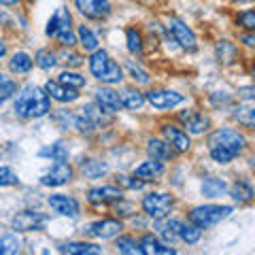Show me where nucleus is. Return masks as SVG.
I'll list each match as a JSON object with an SVG mask.
<instances>
[{
	"label": "nucleus",
	"mask_w": 255,
	"mask_h": 255,
	"mask_svg": "<svg viewBox=\"0 0 255 255\" xmlns=\"http://www.w3.org/2000/svg\"><path fill=\"white\" fill-rule=\"evenodd\" d=\"M51 122L60 128V130H75L77 126V111H68V109H58L51 111Z\"/></svg>",
	"instance_id": "nucleus-38"
},
{
	"label": "nucleus",
	"mask_w": 255,
	"mask_h": 255,
	"mask_svg": "<svg viewBox=\"0 0 255 255\" xmlns=\"http://www.w3.org/2000/svg\"><path fill=\"white\" fill-rule=\"evenodd\" d=\"M124 70H126V77H130L132 83L138 85V87H147V85H151V81H153V77H151L149 70L134 58H128L124 62Z\"/></svg>",
	"instance_id": "nucleus-29"
},
{
	"label": "nucleus",
	"mask_w": 255,
	"mask_h": 255,
	"mask_svg": "<svg viewBox=\"0 0 255 255\" xmlns=\"http://www.w3.org/2000/svg\"><path fill=\"white\" fill-rule=\"evenodd\" d=\"M232 2H234V4H253L255 0H232Z\"/></svg>",
	"instance_id": "nucleus-52"
},
{
	"label": "nucleus",
	"mask_w": 255,
	"mask_h": 255,
	"mask_svg": "<svg viewBox=\"0 0 255 255\" xmlns=\"http://www.w3.org/2000/svg\"><path fill=\"white\" fill-rule=\"evenodd\" d=\"M87 70L100 85H122L126 79L124 66L102 47L87 55Z\"/></svg>",
	"instance_id": "nucleus-3"
},
{
	"label": "nucleus",
	"mask_w": 255,
	"mask_h": 255,
	"mask_svg": "<svg viewBox=\"0 0 255 255\" xmlns=\"http://www.w3.org/2000/svg\"><path fill=\"white\" fill-rule=\"evenodd\" d=\"M140 2H149V0H140Z\"/></svg>",
	"instance_id": "nucleus-54"
},
{
	"label": "nucleus",
	"mask_w": 255,
	"mask_h": 255,
	"mask_svg": "<svg viewBox=\"0 0 255 255\" xmlns=\"http://www.w3.org/2000/svg\"><path fill=\"white\" fill-rule=\"evenodd\" d=\"M21 251V238L15 234H4L0 236V255H13Z\"/></svg>",
	"instance_id": "nucleus-42"
},
{
	"label": "nucleus",
	"mask_w": 255,
	"mask_h": 255,
	"mask_svg": "<svg viewBox=\"0 0 255 255\" xmlns=\"http://www.w3.org/2000/svg\"><path fill=\"white\" fill-rule=\"evenodd\" d=\"M0 162H2V155H0Z\"/></svg>",
	"instance_id": "nucleus-56"
},
{
	"label": "nucleus",
	"mask_w": 255,
	"mask_h": 255,
	"mask_svg": "<svg viewBox=\"0 0 255 255\" xmlns=\"http://www.w3.org/2000/svg\"><path fill=\"white\" fill-rule=\"evenodd\" d=\"M215 60H217L221 66L232 68L236 64L243 62V47L238 45V41H230V38H221V41L215 43Z\"/></svg>",
	"instance_id": "nucleus-19"
},
{
	"label": "nucleus",
	"mask_w": 255,
	"mask_h": 255,
	"mask_svg": "<svg viewBox=\"0 0 255 255\" xmlns=\"http://www.w3.org/2000/svg\"><path fill=\"white\" fill-rule=\"evenodd\" d=\"M236 206L234 204H221V202H206L191 206L187 211V219L194 221L196 226H200L202 230H211L215 226H219L221 221L230 219L234 215Z\"/></svg>",
	"instance_id": "nucleus-5"
},
{
	"label": "nucleus",
	"mask_w": 255,
	"mask_h": 255,
	"mask_svg": "<svg viewBox=\"0 0 255 255\" xmlns=\"http://www.w3.org/2000/svg\"><path fill=\"white\" fill-rule=\"evenodd\" d=\"M55 79H58L60 83H64V85H68V87H75V90H79V92H81L83 87H87V77H83L75 68H64Z\"/></svg>",
	"instance_id": "nucleus-39"
},
{
	"label": "nucleus",
	"mask_w": 255,
	"mask_h": 255,
	"mask_svg": "<svg viewBox=\"0 0 255 255\" xmlns=\"http://www.w3.org/2000/svg\"><path fill=\"white\" fill-rule=\"evenodd\" d=\"M177 122L185 128L191 136H206L213 130V119L200 109H185L177 113Z\"/></svg>",
	"instance_id": "nucleus-9"
},
{
	"label": "nucleus",
	"mask_w": 255,
	"mask_h": 255,
	"mask_svg": "<svg viewBox=\"0 0 255 255\" xmlns=\"http://www.w3.org/2000/svg\"><path fill=\"white\" fill-rule=\"evenodd\" d=\"M232 119H234V124L238 128L249 130V132H255V105H243V102L234 105Z\"/></svg>",
	"instance_id": "nucleus-30"
},
{
	"label": "nucleus",
	"mask_w": 255,
	"mask_h": 255,
	"mask_svg": "<svg viewBox=\"0 0 255 255\" xmlns=\"http://www.w3.org/2000/svg\"><path fill=\"white\" fill-rule=\"evenodd\" d=\"M145 153H147V157H153L157 162H164V164L172 162V159L179 155L164 136H149L145 140Z\"/></svg>",
	"instance_id": "nucleus-21"
},
{
	"label": "nucleus",
	"mask_w": 255,
	"mask_h": 255,
	"mask_svg": "<svg viewBox=\"0 0 255 255\" xmlns=\"http://www.w3.org/2000/svg\"><path fill=\"white\" fill-rule=\"evenodd\" d=\"M77 38H79V45H81V49L83 53H94L96 49H100V38L98 34L90 28V26H85V23H79L77 26Z\"/></svg>",
	"instance_id": "nucleus-33"
},
{
	"label": "nucleus",
	"mask_w": 255,
	"mask_h": 255,
	"mask_svg": "<svg viewBox=\"0 0 255 255\" xmlns=\"http://www.w3.org/2000/svg\"><path fill=\"white\" fill-rule=\"evenodd\" d=\"M45 34L53 38L60 47H75L79 45L77 38V28L73 23V13H70L66 6H60L51 13V17L47 19L45 26Z\"/></svg>",
	"instance_id": "nucleus-4"
},
{
	"label": "nucleus",
	"mask_w": 255,
	"mask_h": 255,
	"mask_svg": "<svg viewBox=\"0 0 255 255\" xmlns=\"http://www.w3.org/2000/svg\"><path fill=\"white\" fill-rule=\"evenodd\" d=\"M145 96H147V105H151L155 111H172L187 100L185 94L170 90V87H151L149 92H145Z\"/></svg>",
	"instance_id": "nucleus-10"
},
{
	"label": "nucleus",
	"mask_w": 255,
	"mask_h": 255,
	"mask_svg": "<svg viewBox=\"0 0 255 255\" xmlns=\"http://www.w3.org/2000/svg\"><path fill=\"white\" fill-rule=\"evenodd\" d=\"M126 230L124 219L119 217H102L83 226V234L96 238V241H115V238Z\"/></svg>",
	"instance_id": "nucleus-8"
},
{
	"label": "nucleus",
	"mask_w": 255,
	"mask_h": 255,
	"mask_svg": "<svg viewBox=\"0 0 255 255\" xmlns=\"http://www.w3.org/2000/svg\"><path fill=\"white\" fill-rule=\"evenodd\" d=\"M174 204H177V198L168 194V191H147V194L140 198V211L145 213L151 221L168 217L174 211Z\"/></svg>",
	"instance_id": "nucleus-6"
},
{
	"label": "nucleus",
	"mask_w": 255,
	"mask_h": 255,
	"mask_svg": "<svg viewBox=\"0 0 255 255\" xmlns=\"http://www.w3.org/2000/svg\"><path fill=\"white\" fill-rule=\"evenodd\" d=\"M166 28H168L172 41L177 43L185 53H196L198 51V47H200L198 45V34L183 17L170 15V17L166 19Z\"/></svg>",
	"instance_id": "nucleus-7"
},
{
	"label": "nucleus",
	"mask_w": 255,
	"mask_h": 255,
	"mask_svg": "<svg viewBox=\"0 0 255 255\" xmlns=\"http://www.w3.org/2000/svg\"><path fill=\"white\" fill-rule=\"evenodd\" d=\"M113 213H115V217L126 219V217H132V215L136 213V206H134L132 200H126V198H122V200H117L113 204Z\"/></svg>",
	"instance_id": "nucleus-45"
},
{
	"label": "nucleus",
	"mask_w": 255,
	"mask_h": 255,
	"mask_svg": "<svg viewBox=\"0 0 255 255\" xmlns=\"http://www.w3.org/2000/svg\"><path fill=\"white\" fill-rule=\"evenodd\" d=\"M159 134H162V136L170 142L172 149L177 151L179 155L189 153V151H191V134L181 124L164 122L162 126H159Z\"/></svg>",
	"instance_id": "nucleus-14"
},
{
	"label": "nucleus",
	"mask_w": 255,
	"mask_h": 255,
	"mask_svg": "<svg viewBox=\"0 0 255 255\" xmlns=\"http://www.w3.org/2000/svg\"><path fill=\"white\" fill-rule=\"evenodd\" d=\"M79 174L87 181H98V179H105L107 174L111 172L109 164L105 162L102 157H94V155H87V157H81L79 162Z\"/></svg>",
	"instance_id": "nucleus-22"
},
{
	"label": "nucleus",
	"mask_w": 255,
	"mask_h": 255,
	"mask_svg": "<svg viewBox=\"0 0 255 255\" xmlns=\"http://www.w3.org/2000/svg\"><path fill=\"white\" fill-rule=\"evenodd\" d=\"M43 87H45V92L49 94V98L53 102H58V105H73V102L81 98V92L75 90V87L60 83L58 79H47Z\"/></svg>",
	"instance_id": "nucleus-20"
},
{
	"label": "nucleus",
	"mask_w": 255,
	"mask_h": 255,
	"mask_svg": "<svg viewBox=\"0 0 255 255\" xmlns=\"http://www.w3.org/2000/svg\"><path fill=\"white\" fill-rule=\"evenodd\" d=\"M234 26L238 30H247V32H255V6L249 9H241L234 15Z\"/></svg>",
	"instance_id": "nucleus-40"
},
{
	"label": "nucleus",
	"mask_w": 255,
	"mask_h": 255,
	"mask_svg": "<svg viewBox=\"0 0 255 255\" xmlns=\"http://www.w3.org/2000/svg\"><path fill=\"white\" fill-rule=\"evenodd\" d=\"M94 102L98 105L105 113L109 115H117L124 111L122 98H119V90H115V85H100L94 92Z\"/></svg>",
	"instance_id": "nucleus-18"
},
{
	"label": "nucleus",
	"mask_w": 255,
	"mask_h": 255,
	"mask_svg": "<svg viewBox=\"0 0 255 255\" xmlns=\"http://www.w3.org/2000/svg\"><path fill=\"white\" fill-rule=\"evenodd\" d=\"M115 251L122 255H142L138 238L134 234H124V232L115 238Z\"/></svg>",
	"instance_id": "nucleus-36"
},
{
	"label": "nucleus",
	"mask_w": 255,
	"mask_h": 255,
	"mask_svg": "<svg viewBox=\"0 0 255 255\" xmlns=\"http://www.w3.org/2000/svg\"><path fill=\"white\" fill-rule=\"evenodd\" d=\"M58 253H64V255H100V253H105V249L96 243H90V241H68V243L58 245Z\"/></svg>",
	"instance_id": "nucleus-28"
},
{
	"label": "nucleus",
	"mask_w": 255,
	"mask_h": 255,
	"mask_svg": "<svg viewBox=\"0 0 255 255\" xmlns=\"http://www.w3.org/2000/svg\"><path fill=\"white\" fill-rule=\"evenodd\" d=\"M253 179H255V168H253Z\"/></svg>",
	"instance_id": "nucleus-55"
},
{
	"label": "nucleus",
	"mask_w": 255,
	"mask_h": 255,
	"mask_svg": "<svg viewBox=\"0 0 255 255\" xmlns=\"http://www.w3.org/2000/svg\"><path fill=\"white\" fill-rule=\"evenodd\" d=\"M228 196L234 206H249L255 202V183L251 177H236L230 183Z\"/></svg>",
	"instance_id": "nucleus-17"
},
{
	"label": "nucleus",
	"mask_w": 255,
	"mask_h": 255,
	"mask_svg": "<svg viewBox=\"0 0 255 255\" xmlns=\"http://www.w3.org/2000/svg\"><path fill=\"white\" fill-rule=\"evenodd\" d=\"M132 174L134 177H138L140 181H145V183H155L166 174V164L157 162V159H153V157H147L145 162L134 166Z\"/></svg>",
	"instance_id": "nucleus-25"
},
{
	"label": "nucleus",
	"mask_w": 255,
	"mask_h": 255,
	"mask_svg": "<svg viewBox=\"0 0 255 255\" xmlns=\"http://www.w3.org/2000/svg\"><path fill=\"white\" fill-rule=\"evenodd\" d=\"M4 55H6V43L0 38V58H4Z\"/></svg>",
	"instance_id": "nucleus-51"
},
{
	"label": "nucleus",
	"mask_w": 255,
	"mask_h": 255,
	"mask_svg": "<svg viewBox=\"0 0 255 255\" xmlns=\"http://www.w3.org/2000/svg\"><path fill=\"white\" fill-rule=\"evenodd\" d=\"M75 166L68 162H53L49 168H47L41 177H38V183L43 187H64L68 183L75 181Z\"/></svg>",
	"instance_id": "nucleus-12"
},
{
	"label": "nucleus",
	"mask_w": 255,
	"mask_h": 255,
	"mask_svg": "<svg viewBox=\"0 0 255 255\" xmlns=\"http://www.w3.org/2000/svg\"><path fill=\"white\" fill-rule=\"evenodd\" d=\"M0 4L2 6H17L19 0H0Z\"/></svg>",
	"instance_id": "nucleus-50"
},
{
	"label": "nucleus",
	"mask_w": 255,
	"mask_h": 255,
	"mask_svg": "<svg viewBox=\"0 0 255 255\" xmlns=\"http://www.w3.org/2000/svg\"><path fill=\"white\" fill-rule=\"evenodd\" d=\"M13 185H19V177L9 166H0V187H13Z\"/></svg>",
	"instance_id": "nucleus-46"
},
{
	"label": "nucleus",
	"mask_w": 255,
	"mask_h": 255,
	"mask_svg": "<svg viewBox=\"0 0 255 255\" xmlns=\"http://www.w3.org/2000/svg\"><path fill=\"white\" fill-rule=\"evenodd\" d=\"M124 198V189L117 185H94L85 191V200L90 206H96V209H102V206H113L117 200Z\"/></svg>",
	"instance_id": "nucleus-13"
},
{
	"label": "nucleus",
	"mask_w": 255,
	"mask_h": 255,
	"mask_svg": "<svg viewBox=\"0 0 255 255\" xmlns=\"http://www.w3.org/2000/svg\"><path fill=\"white\" fill-rule=\"evenodd\" d=\"M247 73H249V77L255 81V53H251V58L247 60Z\"/></svg>",
	"instance_id": "nucleus-49"
},
{
	"label": "nucleus",
	"mask_w": 255,
	"mask_h": 255,
	"mask_svg": "<svg viewBox=\"0 0 255 255\" xmlns=\"http://www.w3.org/2000/svg\"><path fill=\"white\" fill-rule=\"evenodd\" d=\"M115 183H117V185L122 187L124 191H126V189H130V191H140V189H145V185H147L145 181H140L138 177H134V174H117Z\"/></svg>",
	"instance_id": "nucleus-43"
},
{
	"label": "nucleus",
	"mask_w": 255,
	"mask_h": 255,
	"mask_svg": "<svg viewBox=\"0 0 255 255\" xmlns=\"http://www.w3.org/2000/svg\"><path fill=\"white\" fill-rule=\"evenodd\" d=\"M13 111L19 119H43L51 113V98L45 87L28 83L15 96Z\"/></svg>",
	"instance_id": "nucleus-2"
},
{
	"label": "nucleus",
	"mask_w": 255,
	"mask_h": 255,
	"mask_svg": "<svg viewBox=\"0 0 255 255\" xmlns=\"http://www.w3.org/2000/svg\"><path fill=\"white\" fill-rule=\"evenodd\" d=\"M49 223V215L41 213V211H19L13 215L11 219V228L17 234H28V232H41Z\"/></svg>",
	"instance_id": "nucleus-11"
},
{
	"label": "nucleus",
	"mask_w": 255,
	"mask_h": 255,
	"mask_svg": "<svg viewBox=\"0 0 255 255\" xmlns=\"http://www.w3.org/2000/svg\"><path fill=\"white\" fill-rule=\"evenodd\" d=\"M17 92H19V85H17V81H6L4 85H0V102H6L9 98H13V96H17Z\"/></svg>",
	"instance_id": "nucleus-48"
},
{
	"label": "nucleus",
	"mask_w": 255,
	"mask_h": 255,
	"mask_svg": "<svg viewBox=\"0 0 255 255\" xmlns=\"http://www.w3.org/2000/svg\"><path fill=\"white\" fill-rule=\"evenodd\" d=\"M234 94H236V102H243V105H255V81L247 83V85H238Z\"/></svg>",
	"instance_id": "nucleus-44"
},
{
	"label": "nucleus",
	"mask_w": 255,
	"mask_h": 255,
	"mask_svg": "<svg viewBox=\"0 0 255 255\" xmlns=\"http://www.w3.org/2000/svg\"><path fill=\"white\" fill-rule=\"evenodd\" d=\"M142 255H177L174 245L164 243L155 232H145L142 236H138Z\"/></svg>",
	"instance_id": "nucleus-24"
},
{
	"label": "nucleus",
	"mask_w": 255,
	"mask_h": 255,
	"mask_svg": "<svg viewBox=\"0 0 255 255\" xmlns=\"http://www.w3.org/2000/svg\"><path fill=\"white\" fill-rule=\"evenodd\" d=\"M47 206L60 217H68V219H79L81 217V202L75 196L68 194H51L47 196Z\"/></svg>",
	"instance_id": "nucleus-16"
},
{
	"label": "nucleus",
	"mask_w": 255,
	"mask_h": 255,
	"mask_svg": "<svg viewBox=\"0 0 255 255\" xmlns=\"http://www.w3.org/2000/svg\"><path fill=\"white\" fill-rule=\"evenodd\" d=\"M238 45L243 47V49L255 53V32H247V30H238Z\"/></svg>",
	"instance_id": "nucleus-47"
},
{
	"label": "nucleus",
	"mask_w": 255,
	"mask_h": 255,
	"mask_svg": "<svg viewBox=\"0 0 255 255\" xmlns=\"http://www.w3.org/2000/svg\"><path fill=\"white\" fill-rule=\"evenodd\" d=\"M251 147V140L243 128L219 126L206 134V151L217 166H230L245 155Z\"/></svg>",
	"instance_id": "nucleus-1"
},
{
	"label": "nucleus",
	"mask_w": 255,
	"mask_h": 255,
	"mask_svg": "<svg viewBox=\"0 0 255 255\" xmlns=\"http://www.w3.org/2000/svg\"><path fill=\"white\" fill-rule=\"evenodd\" d=\"M32 66H34V55L28 51H15L9 60V70L13 75H28Z\"/></svg>",
	"instance_id": "nucleus-34"
},
{
	"label": "nucleus",
	"mask_w": 255,
	"mask_h": 255,
	"mask_svg": "<svg viewBox=\"0 0 255 255\" xmlns=\"http://www.w3.org/2000/svg\"><path fill=\"white\" fill-rule=\"evenodd\" d=\"M119 98H122V105L126 111H132V113H138V111L145 109L147 105V96L145 92L138 90V85H126L119 87Z\"/></svg>",
	"instance_id": "nucleus-26"
},
{
	"label": "nucleus",
	"mask_w": 255,
	"mask_h": 255,
	"mask_svg": "<svg viewBox=\"0 0 255 255\" xmlns=\"http://www.w3.org/2000/svg\"><path fill=\"white\" fill-rule=\"evenodd\" d=\"M38 157L51 159V162H68L70 149L64 140H55L51 145H45L43 149H38Z\"/></svg>",
	"instance_id": "nucleus-32"
},
{
	"label": "nucleus",
	"mask_w": 255,
	"mask_h": 255,
	"mask_svg": "<svg viewBox=\"0 0 255 255\" xmlns=\"http://www.w3.org/2000/svg\"><path fill=\"white\" fill-rule=\"evenodd\" d=\"M60 62L64 64L66 68H81L83 64H85V55L83 53H79L75 51L73 47H64V51L60 53Z\"/></svg>",
	"instance_id": "nucleus-41"
},
{
	"label": "nucleus",
	"mask_w": 255,
	"mask_h": 255,
	"mask_svg": "<svg viewBox=\"0 0 255 255\" xmlns=\"http://www.w3.org/2000/svg\"><path fill=\"white\" fill-rule=\"evenodd\" d=\"M6 81H11V77H6L4 73H0V85H4Z\"/></svg>",
	"instance_id": "nucleus-53"
},
{
	"label": "nucleus",
	"mask_w": 255,
	"mask_h": 255,
	"mask_svg": "<svg viewBox=\"0 0 255 255\" xmlns=\"http://www.w3.org/2000/svg\"><path fill=\"white\" fill-rule=\"evenodd\" d=\"M75 9L90 21H107L113 15L111 0H73Z\"/></svg>",
	"instance_id": "nucleus-15"
},
{
	"label": "nucleus",
	"mask_w": 255,
	"mask_h": 255,
	"mask_svg": "<svg viewBox=\"0 0 255 255\" xmlns=\"http://www.w3.org/2000/svg\"><path fill=\"white\" fill-rule=\"evenodd\" d=\"M126 49L132 58H142L145 55V36L138 26H128L126 28Z\"/></svg>",
	"instance_id": "nucleus-31"
},
{
	"label": "nucleus",
	"mask_w": 255,
	"mask_h": 255,
	"mask_svg": "<svg viewBox=\"0 0 255 255\" xmlns=\"http://www.w3.org/2000/svg\"><path fill=\"white\" fill-rule=\"evenodd\" d=\"M34 64L41 70H45V73H49V70L60 66V53L51 49V47H43V49H38L34 53Z\"/></svg>",
	"instance_id": "nucleus-35"
},
{
	"label": "nucleus",
	"mask_w": 255,
	"mask_h": 255,
	"mask_svg": "<svg viewBox=\"0 0 255 255\" xmlns=\"http://www.w3.org/2000/svg\"><path fill=\"white\" fill-rule=\"evenodd\" d=\"M202 236H204V230L200 228V226H196L194 221H183V226H181V234H179V238H181V243H185L187 247H194V245H198L202 241Z\"/></svg>",
	"instance_id": "nucleus-37"
},
{
	"label": "nucleus",
	"mask_w": 255,
	"mask_h": 255,
	"mask_svg": "<svg viewBox=\"0 0 255 255\" xmlns=\"http://www.w3.org/2000/svg\"><path fill=\"white\" fill-rule=\"evenodd\" d=\"M228 189H230L228 179L215 177V174L204 177L202 183H200V194L206 198V200H219V198L228 196Z\"/></svg>",
	"instance_id": "nucleus-27"
},
{
	"label": "nucleus",
	"mask_w": 255,
	"mask_h": 255,
	"mask_svg": "<svg viewBox=\"0 0 255 255\" xmlns=\"http://www.w3.org/2000/svg\"><path fill=\"white\" fill-rule=\"evenodd\" d=\"M181 226H183V219H177V217H164V219H157L153 221V232L162 238L164 243H168V245H177L181 238Z\"/></svg>",
	"instance_id": "nucleus-23"
}]
</instances>
